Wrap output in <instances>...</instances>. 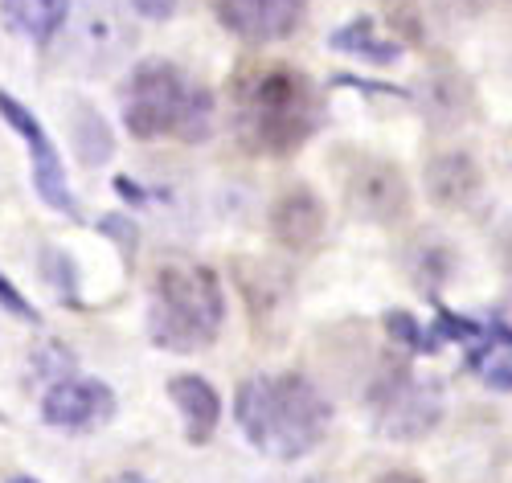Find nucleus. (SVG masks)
<instances>
[{
	"label": "nucleus",
	"mask_w": 512,
	"mask_h": 483,
	"mask_svg": "<svg viewBox=\"0 0 512 483\" xmlns=\"http://www.w3.org/2000/svg\"><path fill=\"white\" fill-rule=\"evenodd\" d=\"M234 131L246 152L254 156H287L304 148L324 115L316 82L283 62L250 66L234 78L230 91Z\"/></svg>",
	"instance_id": "1"
},
{
	"label": "nucleus",
	"mask_w": 512,
	"mask_h": 483,
	"mask_svg": "<svg viewBox=\"0 0 512 483\" xmlns=\"http://www.w3.org/2000/svg\"><path fill=\"white\" fill-rule=\"evenodd\" d=\"M234 418L259 451L275 459H300L320 447L328 434L332 406L300 373H259L242 381L234 398Z\"/></svg>",
	"instance_id": "2"
},
{
	"label": "nucleus",
	"mask_w": 512,
	"mask_h": 483,
	"mask_svg": "<svg viewBox=\"0 0 512 483\" xmlns=\"http://www.w3.org/2000/svg\"><path fill=\"white\" fill-rule=\"evenodd\" d=\"M123 123L136 140L197 144L213 127V95L173 62H140L123 86Z\"/></svg>",
	"instance_id": "3"
},
{
	"label": "nucleus",
	"mask_w": 512,
	"mask_h": 483,
	"mask_svg": "<svg viewBox=\"0 0 512 483\" xmlns=\"http://www.w3.org/2000/svg\"><path fill=\"white\" fill-rule=\"evenodd\" d=\"M226 320V295L209 267L197 262H168L156 271L148 299V336L168 353H197L209 348Z\"/></svg>",
	"instance_id": "4"
},
{
	"label": "nucleus",
	"mask_w": 512,
	"mask_h": 483,
	"mask_svg": "<svg viewBox=\"0 0 512 483\" xmlns=\"http://www.w3.org/2000/svg\"><path fill=\"white\" fill-rule=\"evenodd\" d=\"M373 418L386 438L414 443L443 422V389L435 381H414L406 369L386 373L373 389Z\"/></svg>",
	"instance_id": "5"
},
{
	"label": "nucleus",
	"mask_w": 512,
	"mask_h": 483,
	"mask_svg": "<svg viewBox=\"0 0 512 483\" xmlns=\"http://www.w3.org/2000/svg\"><path fill=\"white\" fill-rule=\"evenodd\" d=\"M345 205L361 222L394 226L410 213V185L394 160L361 152L345 168Z\"/></svg>",
	"instance_id": "6"
},
{
	"label": "nucleus",
	"mask_w": 512,
	"mask_h": 483,
	"mask_svg": "<svg viewBox=\"0 0 512 483\" xmlns=\"http://www.w3.org/2000/svg\"><path fill=\"white\" fill-rule=\"evenodd\" d=\"M0 119H5V123L17 131V136L25 140L29 164H33V189L41 193V201L54 205V209L66 213V217H78V201H74V193H70V185H66L62 156H58V148H54V140H50V131L41 127V119H37L25 103H17L13 95H0Z\"/></svg>",
	"instance_id": "7"
},
{
	"label": "nucleus",
	"mask_w": 512,
	"mask_h": 483,
	"mask_svg": "<svg viewBox=\"0 0 512 483\" xmlns=\"http://www.w3.org/2000/svg\"><path fill=\"white\" fill-rule=\"evenodd\" d=\"M218 21L250 41V46H267V41H283L300 29L308 0H218Z\"/></svg>",
	"instance_id": "8"
},
{
	"label": "nucleus",
	"mask_w": 512,
	"mask_h": 483,
	"mask_svg": "<svg viewBox=\"0 0 512 483\" xmlns=\"http://www.w3.org/2000/svg\"><path fill=\"white\" fill-rule=\"evenodd\" d=\"M115 414V393L95 377H66L41 398V418L58 430H91Z\"/></svg>",
	"instance_id": "9"
},
{
	"label": "nucleus",
	"mask_w": 512,
	"mask_h": 483,
	"mask_svg": "<svg viewBox=\"0 0 512 483\" xmlns=\"http://www.w3.org/2000/svg\"><path fill=\"white\" fill-rule=\"evenodd\" d=\"M324 222H328L324 201L308 185L287 189L271 209V230L287 250H312L324 238Z\"/></svg>",
	"instance_id": "10"
},
{
	"label": "nucleus",
	"mask_w": 512,
	"mask_h": 483,
	"mask_svg": "<svg viewBox=\"0 0 512 483\" xmlns=\"http://www.w3.org/2000/svg\"><path fill=\"white\" fill-rule=\"evenodd\" d=\"M74 33H78V54H87L91 66L115 62L127 46V25L115 0H82Z\"/></svg>",
	"instance_id": "11"
},
{
	"label": "nucleus",
	"mask_w": 512,
	"mask_h": 483,
	"mask_svg": "<svg viewBox=\"0 0 512 483\" xmlns=\"http://www.w3.org/2000/svg\"><path fill=\"white\" fill-rule=\"evenodd\" d=\"M168 398H173V406L185 418L189 443L193 447L209 443L213 430H218V422H222V398H218V389H213L205 377H197V373H181V377L168 381Z\"/></svg>",
	"instance_id": "12"
},
{
	"label": "nucleus",
	"mask_w": 512,
	"mask_h": 483,
	"mask_svg": "<svg viewBox=\"0 0 512 483\" xmlns=\"http://www.w3.org/2000/svg\"><path fill=\"white\" fill-rule=\"evenodd\" d=\"M480 168L472 156L463 152H451V156H439L431 168H426V189H431L435 205H447V209H459L467 205L476 193H480Z\"/></svg>",
	"instance_id": "13"
},
{
	"label": "nucleus",
	"mask_w": 512,
	"mask_h": 483,
	"mask_svg": "<svg viewBox=\"0 0 512 483\" xmlns=\"http://www.w3.org/2000/svg\"><path fill=\"white\" fill-rule=\"evenodd\" d=\"M0 13L33 46H50L54 33L70 21V0H0Z\"/></svg>",
	"instance_id": "14"
},
{
	"label": "nucleus",
	"mask_w": 512,
	"mask_h": 483,
	"mask_svg": "<svg viewBox=\"0 0 512 483\" xmlns=\"http://www.w3.org/2000/svg\"><path fill=\"white\" fill-rule=\"evenodd\" d=\"M332 50L353 54V58H365V62H373V66H394V62L402 58L398 41L377 37L373 17H353L345 29H336V33H332Z\"/></svg>",
	"instance_id": "15"
},
{
	"label": "nucleus",
	"mask_w": 512,
	"mask_h": 483,
	"mask_svg": "<svg viewBox=\"0 0 512 483\" xmlns=\"http://www.w3.org/2000/svg\"><path fill=\"white\" fill-rule=\"evenodd\" d=\"M480 344H476V353H472V365L480 373L484 385L492 389H512V332L508 328H476Z\"/></svg>",
	"instance_id": "16"
},
{
	"label": "nucleus",
	"mask_w": 512,
	"mask_h": 483,
	"mask_svg": "<svg viewBox=\"0 0 512 483\" xmlns=\"http://www.w3.org/2000/svg\"><path fill=\"white\" fill-rule=\"evenodd\" d=\"M74 148H78L82 164H91V168H95V164H107L111 152H115L107 123H103L87 103H78V115H74Z\"/></svg>",
	"instance_id": "17"
},
{
	"label": "nucleus",
	"mask_w": 512,
	"mask_h": 483,
	"mask_svg": "<svg viewBox=\"0 0 512 483\" xmlns=\"http://www.w3.org/2000/svg\"><path fill=\"white\" fill-rule=\"evenodd\" d=\"M46 271H50V283H54L62 295H74V275H70V258H66V254L46 250Z\"/></svg>",
	"instance_id": "18"
},
{
	"label": "nucleus",
	"mask_w": 512,
	"mask_h": 483,
	"mask_svg": "<svg viewBox=\"0 0 512 483\" xmlns=\"http://www.w3.org/2000/svg\"><path fill=\"white\" fill-rule=\"evenodd\" d=\"M0 303H5L17 320H33V324H37V312H33V307L25 303V295H21V291L9 283V275H0Z\"/></svg>",
	"instance_id": "19"
},
{
	"label": "nucleus",
	"mask_w": 512,
	"mask_h": 483,
	"mask_svg": "<svg viewBox=\"0 0 512 483\" xmlns=\"http://www.w3.org/2000/svg\"><path fill=\"white\" fill-rule=\"evenodd\" d=\"M99 230H103V234H115L123 254H132V250H136V226L127 222V217H119V213H115V217H103V226H99Z\"/></svg>",
	"instance_id": "20"
},
{
	"label": "nucleus",
	"mask_w": 512,
	"mask_h": 483,
	"mask_svg": "<svg viewBox=\"0 0 512 483\" xmlns=\"http://www.w3.org/2000/svg\"><path fill=\"white\" fill-rule=\"evenodd\" d=\"M132 9L140 17H148V21H164V17H173L177 0H132Z\"/></svg>",
	"instance_id": "21"
},
{
	"label": "nucleus",
	"mask_w": 512,
	"mask_h": 483,
	"mask_svg": "<svg viewBox=\"0 0 512 483\" xmlns=\"http://www.w3.org/2000/svg\"><path fill=\"white\" fill-rule=\"evenodd\" d=\"M381 483H422V479H414L410 471H394V475H386V479H381Z\"/></svg>",
	"instance_id": "22"
},
{
	"label": "nucleus",
	"mask_w": 512,
	"mask_h": 483,
	"mask_svg": "<svg viewBox=\"0 0 512 483\" xmlns=\"http://www.w3.org/2000/svg\"><path fill=\"white\" fill-rule=\"evenodd\" d=\"M111 483H144V479H140V475H115Z\"/></svg>",
	"instance_id": "23"
},
{
	"label": "nucleus",
	"mask_w": 512,
	"mask_h": 483,
	"mask_svg": "<svg viewBox=\"0 0 512 483\" xmlns=\"http://www.w3.org/2000/svg\"><path fill=\"white\" fill-rule=\"evenodd\" d=\"M13 483H37V479H25V475H17V479H13Z\"/></svg>",
	"instance_id": "24"
}]
</instances>
